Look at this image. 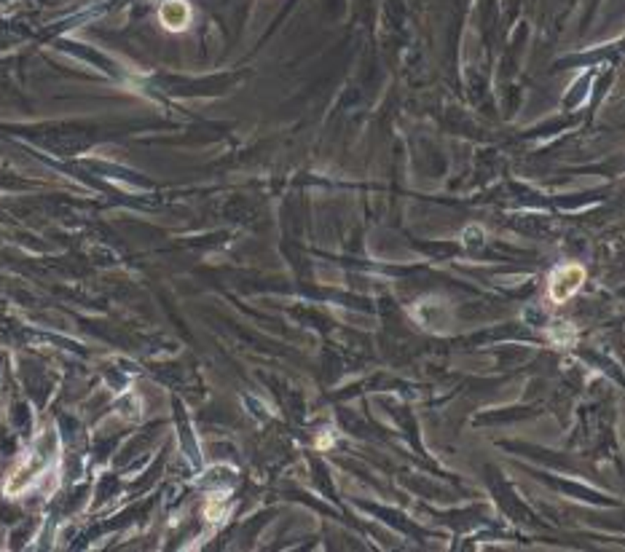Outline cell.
Returning a JSON list of instances; mask_svg holds the SVG:
<instances>
[{"mask_svg": "<svg viewBox=\"0 0 625 552\" xmlns=\"http://www.w3.org/2000/svg\"><path fill=\"white\" fill-rule=\"evenodd\" d=\"M582 282H585V269L577 263H566L553 271V276H550V298L556 303H564L582 287Z\"/></svg>", "mask_w": 625, "mask_h": 552, "instance_id": "obj_1", "label": "cell"}, {"mask_svg": "<svg viewBox=\"0 0 625 552\" xmlns=\"http://www.w3.org/2000/svg\"><path fill=\"white\" fill-rule=\"evenodd\" d=\"M159 19H161V25H164L169 32H183L185 27L191 25L194 11H191V6H188L185 0H167V3H161V8H159Z\"/></svg>", "mask_w": 625, "mask_h": 552, "instance_id": "obj_2", "label": "cell"}]
</instances>
